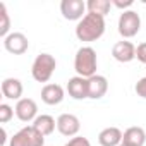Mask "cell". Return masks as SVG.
<instances>
[{
    "mask_svg": "<svg viewBox=\"0 0 146 146\" xmlns=\"http://www.w3.org/2000/svg\"><path fill=\"white\" fill-rule=\"evenodd\" d=\"M105 17L102 16H96V14H86L78 24H76V38L79 41H84V43H91V41H96L103 36L105 33Z\"/></svg>",
    "mask_w": 146,
    "mask_h": 146,
    "instance_id": "1",
    "label": "cell"
},
{
    "mask_svg": "<svg viewBox=\"0 0 146 146\" xmlns=\"http://www.w3.org/2000/svg\"><path fill=\"white\" fill-rule=\"evenodd\" d=\"M96 69H98V58H96V52L93 46H81L76 52L74 57V70L76 74L81 78H93L96 76Z\"/></svg>",
    "mask_w": 146,
    "mask_h": 146,
    "instance_id": "2",
    "label": "cell"
},
{
    "mask_svg": "<svg viewBox=\"0 0 146 146\" xmlns=\"http://www.w3.org/2000/svg\"><path fill=\"white\" fill-rule=\"evenodd\" d=\"M55 69H57L55 57L50 53H40L31 65V76L38 83H48L50 78L53 76Z\"/></svg>",
    "mask_w": 146,
    "mask_h": 146,
    "instance_id": "3",
    "label": "cell"
},
{
    "mask_svg": "<svg viewBox=\"0 0 146 146\" xmlns=\"http://www.w3.org/2000/svg\"><path fill=\"white\" fill-rule=\"evenodd\" d=\"M45 136H41L33 125L19 129L9 141V146H43Z\"/></svg>",
    "mask_w": 146,
    "mask_h": 146,
    "instance_id": "4",
    "label": "cell"
},
{
    "mask_svg": "<svg viewBox=\"0 0 146 146\" xmlns=\"http://www.w3.org/2000/svg\"><path fill=\"white\" fill-rule=\"evenodd\" d=\"M119 35L122 38H134L141 29V17L136 11H125L119 17Z\"/></svg>",
    "mask_w": 146,
    "mask_h": 146,
    "instance_id": "5",
    "label": "cell"
},
{
    "mask_svg": "<svg viewBox=\"0 0 146 146\" xmlns=\"http://www.w3.org/2000/svg\"><path fill=\"white\" fill-rule=\"evenodd\" d=\"M60 12L64 19L67 21H81L88 12H86V2L83 0H62L60 2Z\"/></svg>",
    "mask_w": 146,
    "mask_h": 146,
    "instance_id": "6",
    "label": "cell"
},
{
    "mask_svg": "<svg viewBox=\"0 0 146 146\" xmlns=\"http://www.w3.org/2000/svg\"><path fill=\"white\" fill-rule=\"evenodd\" d=\"M81 129V122L74 113H62L57 119V131L65 137H76Z\"/></svg>",
    "mask_w": 146,
    "mask_h": 146,
    "instance_id": "7",
    "label": "cell"
},
{
    "mask_svg": "<svg viewBox=\"0 0 146 146\" xmlns=\"http://www.w3.org/2000/svg\"><path fill=\"white\" fill-rule=\"evenodd\" d=\"M4 48L9 53H12V55H23V53L28 52L29 41H28V38H26L24 33L14 31V33H11L9 36L4 38Z\"/></svg>",
    "mask_w": 146,
    "mask_h": 146,
    "instance_id": "8",
    "label": "cell"
},
{
    "mask_svg": "<svg viewBox=\"0 0 146 146\" xmlns=\"http://www.w3.org/2000/svg\"><path fill=\"white\" fill-rule=\"evenodd\" d=\"M16 117L21 122H35L38 117V105L33 98H21L16 103Z\"/></svg>",
    "mask_w": 146,
    "mask_h": 146,
    "instance_id": "9",
    "label": "cell"
},
{
    "mask_svg": "<svg viewBox=\"0 0 146 146\" xmlns=\"http://www.w3.org/2000/svg\"><path fill=\"white\" fill-rule=\"evenodd\" d=\"M67 93L70 98L74 100H86L90 98V86H88V79L81 78V76H74L67 81Z\"/></svg>",
    "mask_w": 146,
    "mask_h": 146,
    "instance_id": "10",
    "label": "cell"
},
{
    "mask_svg": "<svg viewBox=\"0 0 146 146\" xmlns=\"http://www.w3.org/2000/svg\"><path fill=\"white\" fill-rule=\"evenodd\" d=\"M112 57L120 62V64H127V62H132L136 58V46L134 43L127 41V40H122V41H117L112 48Z\"/></svg>",
    "mask_w": 146,
    "mask_h": 146,
    "instance_id": "11",
    "label": "cell"
},
{
    "mask_svg": "<svg viewBox=\"0 0 146 146\" xmlns=\"http://www.w3.org/2000/svg\"><path fill=\"white\" fill-rule=\"evenodd\" d=\"M64 98H65V91L60 84L50 83V84H45L41 90V100L46 105H58L64 102Z\"/></svg>",
    "mask_w": 146,
    "mask_h": 146,
    "instance_id": "12",
    "label": "cell"
},
{
    "mask_svg": "<svg viewBox=\"0 0 146 146\" xmlns=\"http://www.w3.org/2000/svg\"><path fill=\"white\" fill-rule=\"evenodd\" d=\"M88 86H90V100H100L108 91V81L105 76H100V74L90 78Z\"/></svg>",
    "mask_w": 146,
    "mask_h": 146,
    "instance_id": "13",
    "label": "cell"
},
{
    "mask_svg": "<svg viewBox=\"0 0 146 146\" xmlns=\"http://www.w3.org/2000/svg\"><path fill=\"white\" fill-rule=\"evenodd\" d=\"M124 132L119 127H105L98 134V143L102 146H120Z\"/></svg>",
    "mask_w": 146,
    "mask_h": 146,
    "instance_id": "14",
    "label": "cell"
},
{
    "mask_svg": "<svg viewBox=\"0 0 146 146\" xmlns=\"http://www.w3.org/2000/svg\"><path fill=\"white\" fill-rule=\"evenodd\" d=\"M23 83L16 78H7L2 81V95L7 98V100H21L23 96Z\"/></svg>",
    "mask_w": 146,
    "mask_h": 146,
    "instance_id": "15",
    "label": "cell"
},
{
    "mask_svg": "<svg viewBox=\"0 0 146 146\" xmlns=\"http://www.w3.org/2000/svg\"><path fill=\"white\" fill-rule=\"evenodd\" d=\"M41 136H50L53 131H55V127H57V120L52 117V115H46V113H41V115H38L36 119H35V122L31 124Z\"/></svg>",
    "mask_w": 146,
    "mask_h": 146,
    "instance_id": "16",
    "label": "cell"
},
{
    "mask_svg": "<svg viewBox=\"0 0 146 146\" xmlns=\"http://www.w3.org/2000/svg\"><path fill=\"white\" fill-rule=\"evenodd\" d=\"M122 143L131 144V146H144V143H146V132H144V129L137 127V125H132V127L125 129Z\"/></svg>",
    "mask_w": 146,
    "mask_h": 146,
    "instance_id": "17",
    "label": "cell"
},
{
    "mask_svg": "<svg viewBox=\"0 0 146 146\" xmlns=\"http://www.w3.org/2000/svg\"><path fill=\"white\" fill-rule=\"evenodd\" d=\"M112 9V2L110 0H88L86 2V11L90 14H96L105 17Z\"/></svg>",
    "mask_w": 146,
    "mask_h": 146,
    "instance_id": "18",
    "label": "cell"
},
{
    "mask_svg": "<svg viewBox=\"0 0 146 146\" xmlns=\"http://www.w3.org/2000/svg\"><path fill=\"white\" fill-rule=\"evenodd\" d=\"M0 36L5 38L9 36V29H11V17H9V12H7V7L5 4H0Z\"/></svg>",
    "mask_w": 146,
    "mask_h": 146,
    "instance_id": "19",
    "label": "cell"
},
{
    "mask_svg": "<svg viewBox=\"0 0 146 146\" xmlns=\"http://www.w3.org/2000/svg\"><path fill=\"white\" fill-rule=\"evenodd\" d=\"M14 113H16V110H14L11 105L0 103V122H2V124H7V122L14 117Z\"/></svg>",
    "mask_w": 146,
    "mask_h": 146,
    "instance_id": "20",
    "label": "cell"
},
{
    "mask_svg": "<svg viewBox=\"0 0 146 146\" xmlns=\"http://www.w3.org/2000/svg\"><path fill=\"white\" fill-rule=\"evenodd\" d=\"M64 146H91V143H90V139H88V137L76 136V137H70Z\"/></svg>",
    "mask_w": 146,
    "mask_h": 146,
    "instance_id": "21",
    "label": "cell"
},
{
    "mask_svg": "<svg viewBox=\"0 0 146 146\" xmlns=\"http://www.w3.org/2000/svg\"><path fill=\"white\" fill-rule=\"evenodd\" d=\"M134 91H136V95H137V96H141V98H144V100H146V76H144V78H141V79L136 83Z\"/></svg>",
    "mask_w": 146,
    "mask_h": 146,
    "instance_id": "22",
    "label": "cell"
},
{
    "mask_svg": "<svg viewBox=\"0 0 146 146\" xmlns=\"http://www.w3.org/2000/svg\"><path fill=\"white\" fill-rule=\"evenodd\" d=\"M112 5L113 7H117V9H122V12H125V11H131V7L134 5V2L132 0H112Z\"/></svg>",
    "mask_w": 146,
    "mask_h": 146,
    "instance_id": "23",
    "label": "cell"
},
{
    "mask_svg": "<svg viewBox=\"0 0 146 146\" xmlns=\"http://www.w3.org/2000/svg\"><path fill=\"white\" fill-rule=\"evenodd\" d=\"M136 58L141 64H146V43H139L136 46Z\"/></svg>",
    "mask_w": 146,
    "mask_h": 146,
    "instance_id": "24",
    "label": "cell"
},
{
    "mask_svg": "<svg viewBox=\"0 0 146 146\" xmlns=\"http://www.w3.org/2000/svg\"><path fill=\"white\" fill-rule=\"evenodd\" d=\"M7 143V132H5V129H2V144H5Z\"/></svg>",
    "mask_w": 146,
    "mask_h": 146,
    "instance_id": "25",
    "label": "cell"
},
{
    "mask_svg": "<svg viewBox=\"0 0 146 146\" xmlns=\"http://www.w3.org/2000/svg\"><path fill=\"white\" fill-rule=\"evenodd\" d=\"M120 146H131V144H125V143H122V144H120Z\"/></svg>",
    "mask_w": 146,
    "mask_h": 146,
    "instance_id": "26",
    "label": "cell"
}]
</instances>
